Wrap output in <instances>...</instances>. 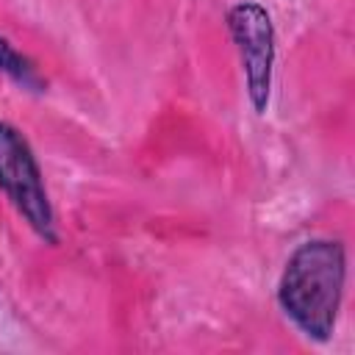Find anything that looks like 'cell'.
Masks as SVG:
<instances>
[{"instance_id": "3", "label": "cell", "mask_w": 355, "mask_h": 355, "mask_svg": "<svg viewBox=\"0 0 355 355\" xmlns=\"http://www.w3.org/2000/svg\"><path fill=\"white\" fill-rule=\"evenodd\" d=\"M227 28L241 55V69L247 80V94L255 114H263L272 92L275 67V28L263 6L244 0L227 11Z\"/></svg>"}, {"instance_id": "2", "label": "cell", "mask_w": 355, "mask_h": 355, "mask_svg": "<svg viewBox=\"0 0 355 355\" xmlns=\"http://www.w3.org/2000/svg\"><path fill=\"white\" fill-rule=\"evenodd\" d=\"M0 189L42 241L47 244L58 241L55 216H53V205L44 189L39 161L28 139L3 119H0Z\"/></svg>"}, {"instance_id": "4", "label": "cell", "mask_w": 355, "mask_h": 355, "mask_svg": "<svg viewBox=\"0 0 355 355\" xmlns=\"http://www.w3.org/2000/svg\"><path fill=\"white\" fill-rule=\"evenodd\" d=\"M0 72L8 75L11 80H17V83L25 86V89H33V92H42V89H44V83H42L36 67H33L22 53H17V50L11 47V42L3 39V36H0Z\"/></svg>"}, {"instance_id": "1", "label": "cell", "mask_w": 355, "mask_h": 355, "mask_svg": "<svg viewBox=\"0 0 355 355\" xmlns=\"http://www.w3.org/2000/svg\"><path fill=\"white\" fill-rule=\"evenodd\" d=\"M347 258L341 241L311 239L300 244L280 275L277 300L286 316L313 341H327L336 330Z\"/></svg>"}]
</instances>
